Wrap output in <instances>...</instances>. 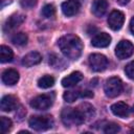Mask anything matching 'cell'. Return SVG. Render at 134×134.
I'll return each mask as SVG.
<instances>
[{
	"label": "cell",
	"instance_id": "cell-1",
	"mask_svg": "<svg viewBox=\"0 0 134 134\" xmlns=\"http://www.w3.org/2000/svg\"><path fill=\"white\" fill-rule=\"evenodd\" d=\"M58 45L62 53L70 60H76L82 54L83 43L77 36L74 35L63 36L59 39Z\"/></svg>",
	"mask_w": 134,
	"mask_h": 134
},
{
	"label": "cell",
	"instance_id": "cell-2",
	"mask_svg": "<svg viewBox=\"0 0 134 134\" xmlns=\"http://www.w3.org/2000/svg\"><path fill=\"white\" fill-rule=\"evenodd\" d=\"M61 118L66 127L80 126L85 121V117L79 108H64L61 113Z\"/></svg>",
	"mask_w": 134,
	"mask_h": 134
},
{
	"label": "cell",
	"instance_id": "cell-3",
	"mask_svg": "<svg viewBox=\"0 0 134 134\" xmlns=\"http://www.w3.org/2000/svg\"><path fill=\"white\" fill-rule=\"evenodd\" d=\"M29 127L36 131H46L53 126V119L49 115L31 116L28 120Z\"/></svg>",
	"mask_w": 134,
	"mask_h": 134
},
{
	"label": "cell",
	"instance_id": "cell-4",
	"mask_svg": "<svg viewBox=\"0 0 134 134\" xmlns=\"http://www.w3.org/2000/svg\"><path fill=\"white\" fill-rule=\"evenodd\" d=\"M104 91L109 97H116L122 91V82L117 76L108 79L104 86Z\"/></svg>",
	"mask_w": 134,
	"mask_h": 134
},
{
	"label": "cell",
	"instance_id": "cell-5",
	"mask_svg": "<svg viewBox=\"0 0 134 134\" xmlns=\"http://www.w3.org/2000/svg\"><path fill=\"white\" fill-rule=\"evenodd\" d=\"M89 65L91 67V69L95 72H100L104 71L109 64L108 59L100 53H92L89 55Z\"/></svg>",
	"mask_w": 134,
	"mask_h": 134
},
{
	"label": "cell",
	"instance_id": "cell-6",
	"mask_svg": "<svg viewBox=\"0 0 134 134\" xmlns=\"http://www.w3.org/2000/svg\"><path fill=\"white\" fill-rule=\"evenodd\" d=\"M134 51V46L131 42L127 41V40H122L120 41L117 45H116V48H115V54L118 59L120 60H125V59H128L132 55Z\"/></svg>",
	"mask_w": 134,
	"mask_h": 134
},
{
	"label": "cell",
	"instance_id": "cell-7",
	"mask_svg": "<svg viewBox=\"0 0 134 134\" xmlns=\"http://www.w3.org/2000/svg\"><path fill=\"white\" fill-rule=\"evenodd\" d=\"M52 105V98L47 94H41L30 100V106L36 110H46Z\"/></svg>",
	"mask_w": 134,
	"mask_h": 134
},
{
	"label": "cell",
	"instance_id": "cell-8",
	"mask_svg": "<svg viewBox=\"0 0 134 134\" xmlns=\"http://www.w3.org/2000/svg\"><path fill=\"white\" fill-rule=\"evenodd\" d=\"M125 22V15L120 10H113L108 17V25L112 30H118L121 28Z\"/></svg>",
	"mask_w": 134,
	"mask_h": 134
},
{
	"label": "cell",
	"instance_id": "cell-9",
	"mask_svg": "<svg viewBox=\"0 0 134 134\" xmlns=\"http://www.w3.org/2000/svg\"><path fill=\"white\" fill-rule=\"evenodd\" d=\"M24 21H25V16L23 14H19V13L14 14L9 18L6 19V21L4 23V26H3V30L5 32L14 30L17 27H19Z\"/></svg>",
	"mask_w": 134,
	"mask_h": 134
},
{
	"label": "cell",
	"instance_id": "cell-10",
	"mask_svg": "<svg viewBox=\"0 0 134 134\" xmlns=\"http://www.w3.org/2000/svg\"><path fill=\"white\" fill-rule=\"evenodd\" d=\"M81 3L79 0H67L62 3V12L67 17H72L79 13Z\"/></svg>",
	"mask_w": 134,
	"mask_h": 134
},
{
	"label": "cell",
	"instance_id": "cell-11",
	"mask_svg": "<svg viewBox=\"0 0 134 134\" xmlns=\"http://www.w3.org/2000/svg\"><path fill=\"white\" fill-rule=\"evenodd\" d=\"M111 111L115 116L126 118L130 114V107L124 102H117L111 106Z\"/></svg>",
	"mask_w": 134,
	"mask_h": 134
},
{
	"label": "cell",
	"instance_id": "cell-12",
	"mask_svg": "<svg viewBox=\"0 0 134 134\" xmlns=\"http://www.w3.org/2000/svg\"><path fill=\"white\" fill-rule=\"evenodd\" d=\"M110 43H111V37L107 32H99V34L95 35L91 40L92 46L98 47V48L107 47Z\"/></svg>",
	"mask_w": 134,
	"mask_h": 134
},
{
	"label": "cell",
	"instance_id": "cell-13",
	"mask_svg": "<svg viewBox=\"0 0 134 134\" xmlns=\"http://www.w3.org/2000/svg\"><path fill=\"white\" fill-rule=\"evenodd\" d=\"M107 9H108L107 0H93L91 5V12L95 17L97 18L103 17L106 14Z\"/></svg>",
	"mask_w": 134,
	"mask_h": 134
},
{
	"label": "cell",
	"instance_id": "cell-14",
	"mask_svg": "<svg viewBox=\"0 0 134 134\" xmlns=\"http://www.w3.org/2000/svg\"><path fill=\"white\" fill-rule=\"evenodd\" d=\"M82 80H83V74H82L80 71H74V72L70 73L69 75L65 76V77L62 80L61 84H62V86L65 87V88H70V87L75 86V85H76L79 82H81Z\"/></svg>",
	"mask_w": 134,
	"mask_h": 134
},
{
	"label": "cell",
	"instance_id": "cell-15",
	"mask_svg": "<svg viewBox=\"0 0 134 134\" xmlns=\"http://www.w3.org/2000/svg\"><path fill=\"white\" fill-rule=\"evenodd\" d=\"M42 61V55L38 51H31L25 54L22 59V65L25 67H31L39 64Z\"/></svg>",
	"mask_w": 134,
	"mask_h": 134
},
{
	"label": "cell",
	"instance_id": "cell-16",
	"mask_svg": "<svg viewBox=\"0 0 134 134\" xmlns=\"http://www.w3.org/2000/svg\"><path fill=\"white\" fill-rule=\"evenodd\" d=\"M2 82L7 86H13L19 81V73L15 69H6L2 73Z\"/></svg>",
	"mask_w": 134,
	"mask_h": 134
},
{
	"label": "cell",
	"instance_id": "cell-17",
	"mask_svg": "<svg viewBox=\"0 0 134 134\" xmlns=\"http://www.w3.org/2000/svg\"><path fill=\"white\" fill-rule=\"evenodd\" d=\"M0 108L3 112H9L17 108V98L13 95H5L1 98Z\"/></svg>",
	"mask_w": 134,
	"mask_h": 134
},
{
	"label": "cell",
	"instance_id": "cell-18",
	"mask_svg": "<svg viewBox=\"0 0 134 134\" xmlns=\"http://www.w3.org/2000/svg\"><path fill=\"white\" fill-rule=\"evenodd\" d=\"M14 58V52L13 50L5 45H1L0 46V61L1 63H7V62H12Z\"/></svg>",
	"mask_w": 134,
	"mask_h": 134
},
{
	"label": "cell",
	"instance_id": "cell-19",
	"mask_svg": "<svg viewBox=\"0 0 134 134\" xmlns=\"http://www.w3.org/2000/svg\"><path fill=\"white\" fill-rule=\"evenodd\" d=\"M81 112L83 113L84 117H85V120H88V119H91L94 115H95V111H94V108L92 107V105L88 104V103H83L81 104L79 107H77Z\"/></svg>",
	"mask_w": 134,
	"mask_h": 134
},
{
	"label": "cell",
	"instance_id": "cell-20",
	"mask_svg": "<svg viewBox=\"0 0 134 134\" xmlns=\"http://www.w3.org/2000/svg\"><path fill=\"white\" fill-rule=\"evenodd\" d=\"M54 84V79L51 75H43L38 80V86L42 89H47L52 87Z\"/></svg>",
	"mask_w": 134,
	"mask_h": 134
},
{
	"label": "cell",
	"instance_id": "cell-21",
	"mask_svg": "<svg viewBox=\"0 0 134 134\" xmlns=\"http://www.w3.org/2000/svg\"><path fill=\"white\" fill-rule=\"evenodd\" d=\"M27 35L24 34V32H17L15 34L13 37H12V42L15 44V45H18V46H23L27 43Z\"/></svg>",
	"mask_w": 134,
	"mask_h": 134
},
{
	"label": "cell",
	"instance_id": "cell-22",
	"mask_svg": "<svg viewBox=\"0 0 134 134\" xmlns=\"http://www.w3.org/2000/svg\"><path fill=\"white\" fill-rule=\"evenodd\" d=\"M79 97H82V91H79V90L66 91V92H64V94H63L64 100L68 102V103H72V102L76 100Z\"/></svg>",
	"mask_w": 134,
	"mask_h": 134
},
{
	"label": "cell",
	"instance_id": "cell-23",
	"mask_svg": "<svg viewBox=\"0 0 134 134\" xmlns=\"http://www.w3.org/2000/svg\"><path fill=\"white\" fill-rule=\"evenodd\" d=\"M12 126H13V122L9 118L5 117V116H1L0 118V129H1V133L5 134L7 133L10 129H12Z\"/></svg>",
	"mask_w": 134,
	"mask_h": 134
},
{
	"label": "cell",
	"instance_id": "cell-24",
	"mask_svg": "<svg viewBox=\"0 0 134 134\" xmlns=\"http://www.w3.org/2000/svg\"><path fill=\"white\" fill-rule=\"evenodd\" d=\"M54 14H55V8L52 4H46L42 8V15L45 18H51L54 16Z\"/></svg>",
	"mask_w": 134,
	"mask_h": 134
},
{
	"label": "cell",
	"instance_id": "cell-25",
	"mask_svg": "<svg viewBox=\"0 0 134 134\" xmlns=\"http://www.w3.org/2000/svg\"><path fill=\"white\" fill-rule=\"evenodd\" d=\"M119 131H120V127L115 122H109L104 128V132L107 134H114V133H117Z\"/></svg>",
	"mask_w": 134,
	"mask_h": 134
},
{
	"label": "cell",
	"instance_id": "cell-26",
	"mask_svg": "<svg viewBox=\"0 0 134 134\" xmlns=\"http://www.w3.org/2000/svg\"><path fill=\"white\" fill-rule=\"evenodd\" d=\"M61 64H63V61L55 54H51L49 55V65H51L52 67L59 69L61 67Z\"/></svg>",
	"mask_w": 134,
	"mask_h": 134
},
{
	"label": "cell",
	"instance_id": "cell-27",
	"mask_svg": "<svg viewBox=\"0 0 134 134\" xmlns=\"http://www.w3.org/2000/svg\"><path fill=\"white\" fill-rule=\"evenodd\" d=\"M125 73L126 75L131 79V80H134V61L130 62L129 64L126 65L125 67Z\"/></svg>",
	"mask_w": 134,
	"mask_h": 134
},
{
	"label": "cell",
	"instance_id": "cell-28",
	"mask_svg": "<svg viewBox=\"0 0 134 134\" xmlns=\"http://www.w3.org/2000/svg\"><path fill=\"white\" fill-rule=\"evenodd\" d=\"M20 4L24 8H32L37 4V0H20Z\"/></svg>",
	"mask_w": 134,
	"mask_h": 134
},
{
	"label": "cell",
	"instance_id": "cell-29",
	"mask_svg": "<svg viewBox=\"0 0 134 134\" xmlns=\"http://www.w3.org/2000/svg\"><path fill=\"white\" fill-rule=\"evenodd\" d=\"M130 30H131V32H132V35L134 36V17L131 19V21H130Z\"/></svg>",
	"mask_w": 134,
	"mask_h": 134
},
{
	"label": "cell",
	"instance_id": "cell-30",
	"mask_svg": "<svg viewBox=\"0 0 134 134\" xmlns=\"http://www.w3.org/2000/svg\"><path fill=\"white\" fill-rule=\"evenodd\" d=\"M12 0H1V7H4L6 4H10Z\"/></svg>",
	"mask_w": 134,
	"mask_h": 134
},
{
	"label": "cell",
	"instance_id": "cell-31",
	"mask_svg": "<svg viewBox=\"0 0 134 134\" xmlns=\"http://www.w3.org/2000/svg\"><path fill=\"white\" fill-rule=\"evenodd\" d=\"M116 1H117V3L120 4V5H126V4H128V3L130 2V0H116Z\"/></svg>",
	"mask_w": 134,
	"mask_h": 134
},
{
	"label": "cell",
	"instance_id": "cell-32",
	"mask_svg": "<svg viewBox=\"0 0 134 134\" xmlns=\"http://www.w3.org/2000/svg\"><path fill=\"white\" fill-rule=\"evenodd\" d=\"M132 110H133V111H134V106H133V108H132Z\"/></svg>",
	"mask_w": 134,
	"mask_h": 134
}]
</instances>
